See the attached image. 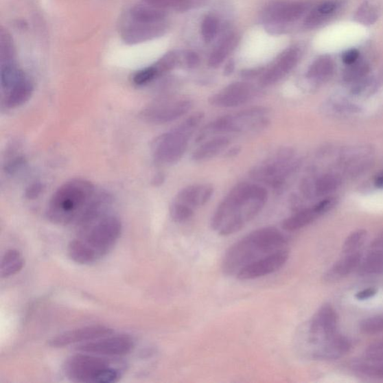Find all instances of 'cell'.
Segmentation results:
<instances>
[{
    "label": "cell",
    "instance_id": "6da1fadb",
    "mask_svg": "<svg viewBox=\"0 0 383 383\" xmlns=\"http://www.w3.org/2000/svg\"><path fill=\"white\" fill-rule=\"evenodd\" d=\"M268 201V191L253 184H240L233 188L216 208L211 228L221 236H229L243 229L259 214Z\"/></svg>",
    "mask_w": 383,
    "mask_h": 383
},
{
    "label": "cell",
    "instance_id": "7a4b0ae2",
    "mask_svg": "<svg viewBox=\"0 0 383 383\" xmlns=\"http://www.w3.org/2000/svg\"><path fill=\"white\" fill-rule=\"evenodd\" d=\"M121 230L119 218L107 213L80 227L79 235L68 246L71 259L84 265L98 262L118 242Z\"/></svg>",
    "mask_w": 383,
    "mask_h": 383
},
{
    "label": "cell",
    "instance_id": "3957f363",
    "mask_svg": "<svg viewBox=\"0 0 383 383\" xmlns=\"http://www.w3.org/2000/svg\"><path fill=\"white\" fill-rule=\"evenodd\" d=\"M288 239L274 227L257 229L233 244L224 255L222 270L227 276H236L245 266L272 253L286 249Z\"/></svg>",
    "mask_w": 383,
    "mask_h": 383
},
{
    "label": "cell",
    "instance_id": "277c9868",
    "mask_svg": "<svg viewBox=\"0 0 383 383\" xmlns=\"http://www.w3.org/2000/svg\"><path fill=\"white\" fill-rule=\"evenodd\" d=\"M97 191L89 181L76 178L58 189L47 205V219L58 224H77Z\"/></svg>",
    "mask_w": 383,
    "mask_h": 383
},
{
    "label": "cell",
    "instance_id": "5b68a950",
    "mask_svg": "<svg viewBox=\"0 0 383 383\" xmlns=\"http://www.w3.org/2000/svg\"><path fill=\"white\" fill-rule=\"evenodd\" d=\"M68 358L63 364L65 376L81 383H113L121 378V371L111 360L84 353Z\"/></svg>",
    "mask_w": 383,
    "mask_h": 383
},
{
    "label": "cell",
    "instance_id": "8992f818",
    "mask_svg": "<svg viewBox=\"0 0 383 383\" xmlns=\"http://www.w3.org/2000/svg\"><path fill=\"white\" fill-rule=\"evenodd\" d=\"M203 119L202 113H196L176 128L158 137L152 144V154L156 162L174 164L180 161L186 152L189 140Z\"/></svg>",
    "mask_w": 383,
    "mask_h": 383
},
{
    "label": "cell",
    "instance_id": "52a82bcc",
    "mask_svg": "<svg viewBox=\"0 0 383 383\" xmlns=\"http://www.w3.org/2000/svg\"><path fill=\"white\" fill-rule=\"evenodd\" d=\"M268 113L266 108L255 107L223 116L208 124L200 131L196 143L222 133L244 132L264 128L269 123Z\"/></svg>",
    "mask_w": 383,
    "mask_h": 383
},
{
    "label": "cell",
    "instance_id": "ba28073f",
    "mask_svg": "<svg viewBox=\"0 0 383 383\" xmlns=\"http://www.w3.org/2000/svg\"><path fill=\"white\" fill-rule=\"evenodd\" d=\"M298 165L293 149L282 148L256 165L251 176L256 181L279 187L297 170Z\"/></svg>",
    "mask_w": 383,
    "mask_h": 383
},
{
    "label": "cell",
    "instance_id": "9c48e42d",
    "mask_svg": "<svg viewBox=\"0 0 383 383\" xmlns=\"http://www.w3.org/2000/svg\"><path fill=\"white\" fill-rule=\"evenodd\" d=\"M193 108L189 98L163 96L146 106L140 113L145 121L155 124H167L187 115Z\"/></svg>",
    "mask_w": 383,
    "mask_h": 383
},
{
    "label": "cell",
    "instance_id": "30bf717a",
    "mask_svg": "<svg viewBox=\"0 0 383 383\" xmlns=\"http://www.w3.org/2000/svg\"><path fill=\"white\" fill-rule=\"evenodd\" d=\"M338 316L330 304H324L311 320L309 338L314 349L319 347L338 333Z\"/></svg>",
    "mask_w": 383,
    "mask_h": 383
},
{
    "label": "cell",
    "instance_id": "8fae6325",
    "mask_svg": "<svg viewBox=\"0 0 383 383\" xmlns=\"http://www.w3.org/2000/svg\"><path fill=\"white\" fill-rule=\"evenodd\" d=\"M135 344L128 336H106L82 343L76 347L78 351L104 356H119L128 354Z\"/></svg>",
    "mask_w": 383,
    "mask_h": 383
},
{
    "label": "cell",
    "instance_id": "7c38bea8",
    "mask_svg": "<svg viewBox=\"0 0 383 383\" xmlns=\"http://www.w3.org/2000/svg\"><path fill=\"white\" fill-rule=\"evenodd\" d=\"M167 30L165 22L144 23L132 20L129 16L121 29L122 40L128 45H135L162 36Z\"/></svg>",
    "mask_w": 383,
    "mask_h": 383
},
{
    "label": "cell",
    "instance_id": "4fadbf2b",
    "mask_svg": "<svg viewBox=\"0 0 383 383\" xmlns=\"http://www.w3.org/2000/svg\"><path fill=\"white\" fill-rule=\"evenodd\" d=\"M255 95L256 89L251 83L238 82L232 83L213 95L208 102L216 107H237L252 101Z\"/></svg>",
    "mask_w": 383,
    "mask_h": 383
},
{
    "label": "cell",
    "instance_id": "5bb4252c",
    "mask_svg": "<svg viewBox=\"0 0 383 383\" xmlns=\"http://www.w3.org/2000/svg\"><path fill=\"white\" fill-rule=\"evenodd\" d=\"M289 258L288 249L265 256L241 270L237 278L241 281H248L268 276L279 271L287 263Z\"/></svg>",
    "mask_w": 383,
    "mask_h": 383
},
{
    "label": "cell",
    "instance_id": "9a60e30c",
    "mask_svg": "<svg viewBox=\"0 0 383 383\" xmlns=\"http://www.w3.org/2000/svg\"><path fill=\"white\" fill-rule=\"evenodd\" d=\"M113 333L112 329L104 326L86 327L62 333L49 340L48 345L54 348H61L110 336Z\"/></svg>",
    "mask_w": 383,
    "mask_h": 383
},
{
    "label": "cell",
    "instance_id": "2e32d148",
    "mask_svg": "<svg viewBox=\"0 0 383 383\" xmlns=\"http://www.w3.org/2000/svg\"><path fill=\"white\" fill-rule=\"evenodd\" d=\"M307 8L309 6L304 3H273L266 7L264 20L272 25L294 22L301 18Z\"/></svg>",
    "mask_w": 383,
    "mask_h": 383
},
{
    "label": "cell",
    "instance_id": "e0dca14e",
    "mask_svg": "<svg viewBox=\"0 0 383 383\" xmlns=\"http://www.w3.org/2000/svg\"><path fill=\"white\" fill-rule=\"evenodd\" d=\"M301 52L297 48H290L282 54L279 60L266 71L261 79L262 85L268 86L275 84L292 71L301 60Z\"/></svg>",
    "mask_w": 383,
    "mask_h": 383
},
{
    "label": "cell",
    "instance_id": "ac0fdd59",
    "mask_svg": "<svg viewBox=\"0 0 383 383\" xmlns=\"http://www.w3.org/2000/svg\"><path fill=\"white\" fill-rule=\"evenodd\" d=\"M213 194V187L210 185H194L182 189L174 198L173 202L195 211L204 206Z\"/></svg>",
    "mask_w": 383,
    "mask_h": 383
},
{
    "label": "cell",
    "instance_id": "d6986e66",
    "mask_svg": "<svg viewBox=\"0 0 383 383\" xmlns=\"http://www.w3.org/2000/svg\"><path fill=\"white\" fill-rule=\"evenodd\" d=\"M351 346V340L337 333L335 336L314 349L312 355L316 360H335L347 354Z\"/></svg>",
    "mask_w": 383,
    "mask_h": 383
},
{
    "label": "cell",
    "instance_id": "ffe728a7",
    "mask_svg": "<svg viewBox=\"0 0 383 383\" xmlns=\"http://www.w3.org/2000/svg\"><path fill=\"white\" fill-rule=\"evenodd\" d=\"M34 85L27 75L10 90L2 93V104L8 109H14L26 104L32 97Z\"/></svg>",
    "mask_w": 383,
    "mask_h": 383
},
{
    "label": "cell",
    "instance_id": "44dd1931",
    "mask_svg": "<svg viewBox=\"0 0 383 383\" xmlns=\"http://www.w3.org/2000/svg\"><path fill=\"white\" fill-rule=\"evenodd\" d=\"M362 262L360 252L344 255L334 265L324 274L323 279L327 282L343 279L359 268Z\"/></svg>",
    "mask_w": 383,
    "mask_h": 383
},
{
    "label": "cell",
    "instance_id": "7402d4cb",
    "mask_svg": "<svg viewBox=\"0 0 383 383\" xmlns=\"http://www.w3.org/2000/svg\"><path fill=\"white\" fill-rule=\"evenodd\" d=\"M359 268L363 275L383 274V236L374 241Z\"/></svg>",
    "mask_w": 383,
    "mask_h": 383
},
{
    "label": "cell",
    "instance_id": "603a6c76",
    "mask_svg": "<svg viewBox=\"0 0 383 383\" xmlns=\"http://www.w3.org/2000/svg\"><path fill=\"white\" fill-rule=\"evenodd\" d=\"M231 144V139L227 137H218L207 141L195 150L192 154V160L203 162L219 155Z\"/></svg>",
    "mask_w": 383,
    "mask_h": 383
},
{
    "label": "cell",
    "instance_id": "cb8c5ba5",
    "mask_svg": "<svg viewBox=\"0 0 383 383\" xmlns=\"http://www.w3.org/2000/svg\"><path fill=\"white\" fill-rule=\"evenodd\" d=\"M340 7V3L337 0H329L322 3L307 15L305 24L310 28L318 27L334 15Z\"/></svg>",
    "mask_w": 383,
    "mask_h": 383
},
{
    "label": "cell",
    "instance_id": "d4e9b609",
    "mask_svg": "<svg viewBox=\"0 0 383 383\" xmlns=\"http://www.w3.org/2000/svg\"><path fill=\"white\" fill-rule=\"evenodd\" d=\"M128 16L139 22L156 23L164 22L166 14L164 10L144 3L132 7Z\"/></svg>",
    "mask_w": 383,
    "mask_h": 383
},
{
    "label": "cell",
    "instance_id": "484cf974",
    "mask_svg": "<svg viewBox=\"0 0 383 383\" xmlns=\"http://www.w3.org/2000/svg\"><path fill=\"white\" fill-rule=\"evenodd\" d=\"M321 214L316 210L314 206L311 208L299 211L290 216L282 222V228L287 231H295L309 226L317 220Z\"/></svg>",
    "mask_w": 383,
    "mask_h": 383
},
{
    "label": "cell",
    "instance_id": "4316f807",
    "mask_svg": "<svg viewBox=\"0 0 383 383\" xmlns=\"http://www.w3.org/2000/svg\"><path fill=\"white\" fill-rule=\"evenodd\" d=\"M335 64L329 56H322L310 66L306 76L314 81H324L329 79L334 72Z\"/></svg>",
    "mask_w": 383,
    "mask_h": 383
},
{
    "label": "cell",
    "instance_id": "83f0119b",
    "mask_svg": "<svg viewBox=\"0 0 383 383\" xmlns=\"http://www.w3.org/2000/svg\"><path fill=\"white\" fill-rule=\"evenodd\" d=\"M24 259L21 253L16 249H10L3 256L0 275L3 279L14 276L23 268Z\"/></svg>",
    "mask_w": 383,
    "mask_h": 383
},
{
    "label": "cell",
    "instance_id": "f1b7e54d",
    "mask_svg": "<svg viewBox=\"0 0 383 383\" xmlns=\"http://www.w3.org/2000/svg\"><path fill=\"white\" fill-rule=\"evenodd\" d=\"M237 43L238 39L235 35H229L224 38L212 52L209 58V62H208L209 66L214 69L218 68L232 52L233 49L235 48Z\"/></svg>",
    "mask_w": 383,
    "mask_h": 383
},
{
    "label": "cell",
    "instance_id": "f546056e",
    "mask_svg": "<svg viewBox=\"0 0 383 383\" xmlns=\"http://www.w3.org/2000/svg\"><path fill=\"white\" fill-rule=\"evenodd\" d=\"M340 184L341 179L337 174H325L314 183V194L318 196L330 194L336 190Z\"/></svg>",
    "mask_w": 383,
    "mask_h": 383
},
{
    "label": "cell",
    "instance_id": "4dcf8cb0",
    "mask_svg": "<svg viewBox=\"0 0 383 383\" xmlns=\"http://www.w3.org/2000/svg\"><path fill=\"white\" fill-rule=\"evenodd\" d=\"M368 231L359 229L353 231L345 241L343 252L344 255L359 253L368 239Z\"/></svg>",
    "mask_w": 383,
    "mask_h": 383
},
{
    "label": "cell",
    "instance_id": "1f68e13d",
    "mask_svg": "<svg viewBox=\"0 0 383 383\" xmlns=\"http://www.w3.org/2000/svg\"><path fill=\"white\" fill-rule=\"evenodd\" d=\"M0 61L1 63L15 61V49L13 40L3 28L0 31Z\"/></svg>",
    "mask_w": 383,
    "mask_h": 383
},
{
    "label": "cell",
    "instance_id": "d6a6232c",
    "mask_svg": "<svg viewBox=\"0 0 383 383\" xmlns=\"http://www.w3.org/2000/svg\"><path fill=\"white\" fill-rule=\"evenodd\" d=\"M380 13L378 7L366 2L356 12L355 20L364 25H372L378 20Z\"/></svg>",
    "mask_w": 383,
    "mask_h": 383
},
{
    "label": "cell",
    "instance_id": "836d02e7",
    "mask_svg": "<svg viewBox=\"0 0 383 383\" xmlns=\"http://www.w3.org/2000/svg\"><path fill=\"white\" fill-rule=\"evenodd\" d=\"M347 66L344 73V79L348 82H358L365 78L370 70L369 65L360 60Z\"/></svg>",
    "mask_w": 383,
    "mask_h": 383
},
{
    "label": "cell",
    "instance_id": "e575fe53",
    "mask_svg": "<svg viewBox=\"0 0 383 383\" xmlns=\"http://www.w3.org/2000/svg\"><path fill=\"white\" fill-rule=\"evenodd\" d=\"M219 21L214 15L208 14L202 23V35L206 43H210L218 34Z\"/></svg>",
    "mask_w": 383,
    "mask_h": 383
},
{
    "label": "cell",
    "instance_id": "d590c367",
    "mask_svg": "<svg viewBox=\"0 0 383 383\" xmlns=\"http://www.w3.org/2000/svg\"><path fill=\"white\" fill-rule=\"evenodd\" d=\"M356 371L369 377L383 379V361L371 362L366 361L360 362L355 364Z\"/></svg>",
    "mask_w": 383,
    "mask_h": 383
},
{
    "label": "cell",
    "instance_id": "8d00e7d4",
    "mask_svg": "<svg viewBox=\"0 0 383 383\" xmlns=\"http://www.w3.org/2000/svg\"><path fill=\"white\" fill-rule=\"evenodd\" d=\"M360 330L365 335H374L383 332V314L363 320Z\"/></svg>",
    "mask_w": 383,
    "mask_h": 383
},
{
    "label": "cell",
    "instance_id": "74e56055",
    "mask_svg": "<svg viewBox=\"0 0 383 383\" xmlns=\"http://www.w3.org/2000/svg\"><path fill=\"white\" fill-rule=\"evenodd\" d=\"M158 78V75L153 65L147 67L133 74L132 82L137 86H143L149 84Z\"/></svg>",
    "mask_w": 383,
    "mask_h": 383
},
{
    "label": "cell",
    "instance_id": "f35d334b",
    "mask_svg": "<svg viewBox=\"0 0 383 383\" xmlns=\"http://www.w3.org/2000/svg\"><path fill=\"white\" fill-rule=\"evenodd\" d=\"M364 360L371 362L383 361V338L371 344L364 352Z\"/></svg>",
    "mask_w": 383,
    "mask_h": 383
},
{
    "label": "cell",
    "instance_id": "ab89813d",
    "mask_svg": "<svg viewBox=\"0 0 383 383\" xmlns=\"http://www.w3.org/2000/svg\"><path fill=\"white\" fill-rule=\"evenodd\" d=\"M189 0H143L145 3L164 10L168 8H178L186 5Z\"/></svg>",
    "mask_w": 383,
    "mask_h": 383
},
{
    "label": "cell",
    "instance_id": "60d3db41",
    "mask_svg": "<svg viewBox=\"0 0 383 383\" xmlns=\"http://www.w3.org/2000/svg\"><path fill=\"white\" fill-rule=\"evenodd\" d=\"M338 203V199L334 197L325 198L323 201L314 205L316 210L321 215L330 211L336 207Z\"/></svg>",
    "mask_w": 383,
    "mask_h": 383
},
{
    "label": "cell",
    "instance_id": "b9f144b4",
    "mask_svg": "<svg viewBox=\"0 0 383 383\" xmlns=\"http://www.w3.org/2000/svg\"><path fill=\"white\" fill-rule=\"evenodd\" d=\"M360 52L356 49H351L343 55V60L347 65H351L360 60Z\"/></svg>",
    "mask_w": 383,
    "mask_h": 383
},
{
    "label": "cell",
    "instance_id": "7bdbcfd3",
    "mask_svg": "<svg viewBox=\"0 0 383 383\" xmlns=\"http://www.w3.org/2000/svg\"><path fill=\"white\" fill-rule=\"evenodd\" d=\"M378 294V290L375 288H369L359 291L356 294V298L359 301H364V299H370Z\"/></svg>",
    "mask_w": 383,
    "mask_h": 383
},
{
    "label": "cell",
    "instance_id": "ee69618b",
    "mask_svg": "<svg viewBox=\"0 0 383 383\" xmlns=\"http://www.w3.org/2000/svg\"><path fill=\"white\" fill-rule=\"evenodd\" d=\"M41 191H43V186L39 183L32 185L26 192V196L29 199H35L40 196Z\"/></svg>",
    "mask_w": 383,
    "mask_h": 383
},
{
    "label": "cell",
    "instance_id": "f6af8a7d",
    "mask_svg": "<svg viewBox=\"0 0 383 383\" xmlns=\"http://www.w3.org/2000/svg\"><path fill=\"white\" fill-rule=\"evenodd\" d=\"M185 62L188 68H195L199 63V57L194 52H188L185 56Z\"/></svg>",
    "mask_w": 383,
    "mask_h": 383
},
{
    "label": "cell",
    "instance_id": "bcb514c9",
    "mask_svg": "<svg viewBox=\"0 0 383 383\" xmlns=\"http://www.w3.org/2000/svg\"><path fill=\"white\" fill-rule=\"evenodd\" d=\"M235 68V62L233 60L229 61L224 69V76H230V75L234 72Z\"/></svg>",
    "mask_w": 383,
    "mask_h": 383
},
{
    "label": "cell",
    "instance_id": "7dc6e473",
    "mask_svg": "<svg viewBox=\"0 0 383 383\" xmlns=\"http://www.w3.org/2000/svg\"><path fill=\"white\" fill-rule=\"evenodd\" d=\"M261 71L260 70H248V71H244L242 73V76L246 78H251L253 77L257 76V75L258 73H260Z\"/></svg>",
    "mask_w": 383,
    "mask_h": 383
},
{
    "label": "cell",
    "instance_id": "c3c4849f",
    "mask_svg": "<svg viewBox=\"0 0 383 383\" xmlns=\"http://www.w3.org/2000/svg\"><path fill=\"white\" fill-rule=\"evenodd\" d=\"M374 184L377 187L383 189V172L378 174Z\"/></svg>",
    "mask_w": 383,
    "mask_h": 383
},
{
    "label": "cell",
    "instance_id": "681fc988",
    "mask_svg": "<svg viewBox=\"0 0 383 383\" xmlns=\"http://www.w3.org/2000/svg\"><path fill=\"white\" fill-rule=\"evenodd\" d=\"M164 181V176L162 174H156L154 180V184L155 185H160L161 184H163Z\"/></svg>",
    "mask_w": 383,
    "mask_h": 383
},
{
    "label": "cell",
    "instance_id": "f907efd6",
    "mask_svg": "<svg viewBox=\"0 0 383 383\" xmlns=\"http://www.w3.org/2000/svg\"><path fill=\"white\" fill-rule=\"evenodd\" d=\"M240 152V149L237 148H232L231 151L228 153L229 156H232L237 155V153Z\"/></svg>",
    "mask_w": 383,
    "mask_h": 383
}]
</instances>
